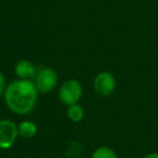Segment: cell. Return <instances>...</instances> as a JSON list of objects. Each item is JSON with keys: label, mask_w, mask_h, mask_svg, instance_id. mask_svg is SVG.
<instances>
[{"label": "cell", "mask_w": 158, "mask_h": 158, "mask_svg": "<svg viewBox=\"0 0 158 158\" xmlns=\"http://www.w3.org/2000/svg\"><path fill=\"white\" fill-rule=\"evenodd\" d=\"M38 89L31 79H19L10 82L5 91V102L13 113L27 115L35 108Z\"/></svg>", "instance_id": "6da1fadb"}, {"label": "cell", "mask_w": 158, "mask_h": 158, "mask_svg": "<svg viewBox=\"0 0 158 158\" xmlns=\"http://www.w3.org/2000/svg\"><path fill=\"white\" fill-rule=\"evenodd\" d=\"M82 95V87L76 79H69L63 82L59 90V99L65 105L69 106L78 103Z\"/></svg>", "instance_id": "7a4b0ae2"}, {"label": "cell", "mask_w": 158, "mask_h": 158, "mask_svg": "<svg viewBox=\"0 0 158 158\" xmlns=\"http://www.w3.org/2000/svg\"><path fill=\"white\" fill-rule=\"evenodd\" d=\"M59 76L57 73L51 67H44L38 70L35 75V82L38 91L42 93H48L56 87Z\"/></svg>", "instance_id": "3957f363"}, {"label": "cell", "mask_w": 158, "mask_h": 158, "mask_svg": "<svg viewBox=\"0 0 158 158\" xmlns=\"http://www.w3.org/2000/svg\"><path fill=\"white\" fill-rule=\"evenodd\" d=\"M95 92L101 97H110L116 89V78L110 72H101L95 76L93 81Z\"/></svg>", "instance_id": "277c9868"}, {"label": "cell", "mask_w": 158, "mask_h": 158, "mask_svg": "<svg viewBox=\"0 0 158 158\" xmlns=\"http://www.w3.org/2000/svg\"><path fill=\"white\" fill-rule=\"evenodd\" d=\"M19 135L18 126L9 119L0 120V148L9 149Z\"/></svg>", "instance_id": "5b68a950"}, {"label": "cell", "mask_w": 158, "mask_h": 158, "mask_svg": "<svg viewBox=\"0 0 158 158\" xmlns=\"http://www.w3.org/2000/svg\"><path fill=\"white\" fill-rule=\"evenodd\" d=\"M14 73L20 79H31L36 75V68L28 60H21L14 67Z\"/></svg>", "instance_id": "8992f818"}, {"label": "cell", "mask_w": 158, "mask_h": 158, "mask_svg": "<svg viewBox=\"0 0 158 158\" xmlns=\"http://www.w3.org/2000/svg\"><path fill=\"white\" fill-rule=\"evenodd\" d=\"M19 135L25 139H31L37 133V126L31 120H24L18 126Z\"/></svg>", "instance_id": "52a82bcc"}, {"label": "cell", "mask_w": 158, "mask_h": 158, "mask_svg": "<svg viewBox=\"0 0 158 158\" xmlns=\"http://www.w3.org/2000/svg\"><path fill=\"white\" fill-rule=\"evenodd\" d=\"M67 117L73 123H79L85 117V110L81 105L78 103L69 105L67 108Z\"/></svg>", "instance_id": "ba28073f"}, {"label": "cell", "mask_w": 158, "mask_h": 158, "mask_svg": "<svg viewBox=\"0 0 158 158\" xmlns=\"http://www.w3.org/2000/svg\"><path fill=\"white\" fill-rule=\"evenodd\" d=\"M91 158H118L117 154L108 146H100L93 152Z\"/></svg>", "instance_id": "9c48e42d"}, {"label": "cell", "mask_w": 158, "mask_h": 158, "mask_svg": "<svg viewBox=\"0 0 158 158\" xmlns=\"http://www.w3.org/2000/svg\"><path fill=\"white\" fill-rule=\"evenodd\" d=\"M6 88H7V86H6V78L2 73L0 72V98L5 94Z\"/></svg>", "instance_id": "30bf717a"}, {"label": "cell", "mask_w": 158, "mask_h": 158, "mask_svg": "<svg viewBox=\"0 0 158 158\" xmlns=\"http://www.w3.org/2000/svg\"><path fill=\"white\" fill-rule=\"evenodd\" d=\"M143 158H158V153H149L145 155Z\"/></svg>", "instance_id": "8fae6325"}]
</instances>
